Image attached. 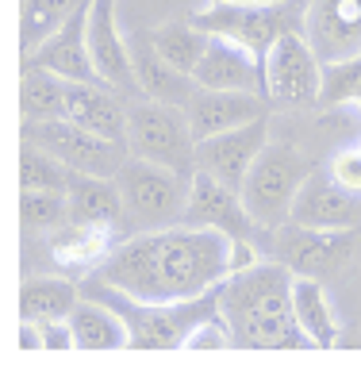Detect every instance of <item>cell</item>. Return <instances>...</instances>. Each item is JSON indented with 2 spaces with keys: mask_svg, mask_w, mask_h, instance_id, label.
<instances>
[{
  "mask_svg": "<svg viewBox=\"0 0 361 365\" xmlns=\"http://www.w3.org/2000/svg\"><path fill=\"white\" fill-rule=\"evenodd\" d=\"M231 250L235 239L216 227L169 223L120 239L93 277L150 304L197 300L231 277Z\"/></svg>",
  "mask_w": 361,
  "mask_h": 365,
  "instance_id": "cell-1",
  "label": "cell"
},
{
  "mask_svg": "<svg viewBox=\"0 0 361 365\" xmlns=\"http://www.w3.org/2000/svg\"><path fill=\"white\" fill-rule=\"evenodd\" d=\"M296 273L269 258L231 273L219 284V315L231 327V342L246 350H304L311 346L292 308Z\"/></svg>",
  "mask_w": 361,
  "mask_h": 365,
  "instance_id": "cell-2",
  "label": "cell"
},
{
  "mask_svg": "<svg viewBox=\"0 0 361 365\" xmlns=\"http://www.w3.org/2000/svg\"><path fill=\"white\" fill-rule=\"evenodd\" d=\"M85 296H96L108 308H115L123 315L127 331H131V346L139 350H177L189 346L192 331L204 319L219 315V289L197 296V300H177V304H150V300H135L112 284H100L96 277H89Z\"/></svg>",
  "mask_w": 361,
  "mask_h": 365,
  "instance_id": "cell-3",
  "label": "cell"
},
{
  "mask_svg": "<svg viewBox=\"0 0 361 365\" xmlns=\"http://www.w3.org/2000/svg\"><path fill=\"white\" fill-rule=\"evenodd\" d=\"M311 173H315V162L300 146L269 139V146L258 154V162L250 165L246 181H242V200H246L250 215L266 231H277L281 223H288L292 204Z\"/></svg>",
  "mask_w": 361,
  "mask_h": 365,
  "instance_id": "cell-4",
  "label": "cell"
},
{
  "mask_svg": "<svg viewBox=\"0 0 361 365\" xmlns=\"http://www.w3.org/2000/svg\"><path fill=\"white\" fill-rule=\"evenodd\" d=\"M123 192V212L127 223L135 231H154V227H169L184 220V208H189V189L192 177H184L169 165H158L150 158L131 154L123 162V170L115 173Z\"/></svg>",
  "mask_w": 361,
  "mask_h": 365,
  "instance_id": "cell-5",
  "label": "cell"
},
{
  "mask_svg": "<svg viewBox=\"0 0 361 365\" xmlns=\"http://www.w3.org/2000/svg\"><path fill=\"white\" fill-rule=\"evenodd\" d=\"M127 123H131V131H127L131 154L169 165L184 177L197 173V135H192L189 112L181 104L131 96L127 101Z\"/></svg>",
  "mask_w": 361,
  "mask_h": 365,
  "instance_id": "cell-6",
  "label": "cell"
},
{
  "mask_svg": "<svg viewBox=\"0 0 361 365\" xmlns=\"http://www.w3.org/2000/svg\"><path fill=\"white\" fill-rule=\"evenodd\" d=\"M308 0H285V4H235V0H211L192 16V24L208 35H223L246 46L250 54L266 58L281 35L304 31Z\"/></svg>",
  "mask_w": 361,
  "mask_h": 365,
  "instance_id": "cell-7",
  "label": "cell"
},
{
  "mask_svg": "<svg viewBox=\"0 0 361 365\" xmlns=\"http://www.w3.org/2000/svg\"><path fill=\"white\" fill-rule=\"evenodd\" d=\"M273 258L285 262L296 277H335L346 269L361 250V227H304V223H281L269 231Z\"/></svg>",
  "mask_w": 361,
  "mask_h": 365,
  "instance_id": "cell-8",
  "label": "cell"
},
{
  "mask_svg": "<svg viewBox=\"0 0 361 365\" xmlns=\"http://www.w3.org/2000/svg\"><path fill=\"white\" fill-rule=\"evenodd\" d=\"M23 139L38 143L51 150L58 162H66L73 173H96V177H115L123 162L131 158V146L104 139V135L89 131V127L73 120H43V123H23Z\"/></svg>",
  "mask_w": 361,
  "mask_h": 365,
  "instance_id": "cell-9",
  "label": "cell"
},
{
  "mask_svg": "<svg viewBox=\"0 0 361 365\" xmlns=\"http://www.w3.org/2000/svg\"><path fill=\"white\" fill-rule=\"evenodd\" d=\"M266 93H269V104L288 108V112L319 108L323 62L311 51L304 31H288L273 43V51L266 54Z\"/></svg>",
  "mask_w": 361,
  "mask_h": 365,
  "instance_id": "cell-10",
  "label": "cell"
},
{
  "mask_svg": "<svg viewBox=\"0 0 361 365\" xmlns=\"http://www.w3.org/2000/svg\"><path fill=\"white\" fill-rule=\"evenodd\" d=\"M181 223H197V227H216V231L231 235V239H258L266 227L250 215L246 200L239 189L223 185L219 177L197 170L192 173V189H189V208H184Z\"/></svg>",
  "mask_w": 361,
  "mask_h": 365,
  "instance_id": "cell-11",
  "label": "cell"
},
{
  "mask_svg": "<svg viewBox=\"0 0 361 365\" xmlns=\"http://www.w3.org/2000/svg\"><path fill=\"white\" fill-rule=\"evenodd\" d=\"M269 146V115L242 127H231V131H219L211 139L197 143V170L219 177L223 185L242 192V181H246L250 165L258 162V154Z\"/></svg>",
  "mask_w": 361,
  "mask_h": 365,
  "instance_id": "cell-12",
  "label": "cell"
},
{
  "mask_svg": "<svg viewBox=\"0 0 361 365\" xmlns=\"http://www.w3.org/2000/svg\"><path fill=\"white\" fill-rule=\"evenodd\" d=\"M89 54L104 85L123 93L127 101L139 93V73L131 62V43L120 31V16H115V0H93L89 4Z\"/></svg>",
  "mask_w": 361,
  "mask_h": 365,
  "instance_id": "cell-13",
  "label": "cell"
},
{
  "mask_svg": "<svg viewBox=\"0 0 361 365\" xmlns=\"http://www.w3.org/2000/svg\"><path fill=\"white\" fill-rule=\"evenodd\" d=\"M304 38L323 66L361 54V0H308Z\"/></svg>",
  "mask_w": 361,
  "mask_h": 365,
  "instance_id": "cell-14",
  "label": "cell"
},
{
  "mask_svg": "<svg viewBox=\"0 0 361 365\" xmlns=\"http://www.w3.org/2000/svg\"><path fill=\"white\" fill-rule=\"evenodd\" d=\"M192 123V135L200 139H211L219 131H231V127L253 123L261 115H269V96L261 93H235V88H197L192 101L184 104Z\"/></svg>",
  "mask_w": 361,
  "mask_h": 365,
  "instance_id": "cell-15",
  "label": "cell"
},
{
  "mask_svg": "<svg viewBox=\"0 0 361 365\" xmlns=\"http://www.w3.org/2000/svg\"><path fill=\"white\" fill-rule=\"evenodd\" d=\"M197 85L204 88H235V93H266V58L250 54L246 46L231 43L223 35L208 38L200 66H197Z\"/></svg>",
  "mask_w": 361,
  "mask_h": 365,
  "instance_id": "cell-16",
  "label": "cell"
},
{
  "mask_svg": "<svg viewBox=\"0 0 361 365\" xmlns=\"http://www.w3.org/2000/svg\"><path fill=\"white\" fill-rule=\"evenodd\" d=\"M288 223L304 227H361V196L342 189L330 177V170H319L304 181L296 204H292Z\"/></svg>",
  "mask_w": 361,
  "mask_h": 365,
  "instance_id": "cell-17",
  "label": "cell"
},
{
  "mask_svg": "<svg viewBox=\"0 0 361 365\" xmlns=\"http://www.w3.org/2000/svg\"><path fill=\"white\" fill-rule=\"evenodd\" d=\"M66 120L89 127L104 139L127 143V96L104 81H66ZM131 146V143H127Z\"/></svg>",
  "mask_w": 361,
  "mask_h": 365,
  "instance_id": "cell-18",
  "label": "cell"
},
{
  "mask_svg": "<svg viewBox=\"0 0 361 365\" xmlns=\"http://www.w3.org/2000/svg\"><path fill=\"white\" fill-rule=\"evenodd\" d=\"M23 66H38L51 70L66 81H100L89 54V8H81L58 35H51L43 46H35L31 54H23Z\"/></svg>",
  "mask_w": 361,
  "mask_h": 365,
  "instance_id": "cell-19",
  "label": "cell"
},
{
  "mask_svg": "<svg viewBox=\"0 0 361 365\" xmlns=\"http://www.w3.org/2000/svg\"><path fill=\"white\" fill-rule=\"evenodd\" d=\"M127 43H131V62H135V73H139V93L142 96L165 101V104H181V108L192 101V93L200 88L197 77L165 62V58L154 51L150 35L135 31V35H127Z\"/></svg>",
  "mask_w": 361,
  "mask_h": 365,
  "instance_id": "cell-20",
  "label": "cell"
},
{
  "mask_svg": "<svg viewBox=\"0 0 361 365\" xmlns=\"http://www.w3.org/2000/svg\"><path fill=\"white\" fill-rule=\"evenodd\" d=\"M115 231L112 227H100V223H85V220H70L62 223L58 231L46 235V250L51 258L62 265V269H73V273H89V269H100V262L115 250Z\"/></svg>",
  "mask_w": 361,
  "mask_h": 365,
  "instance_id": "cell-21",
  "label": "cell"
},
{
  "mask_svg": "<svg viewBox=\"0 0 361 365\" xmlns=\"http://www.w3.org/2000/svg\"><path fill=\"white\" fill-rule=\"evenodd\" d=\"M66 192H70V212H73V220L100 223V227H112V231H120V227L127 223L123 192H120V181H115V177L73 173V185H70Z\"/></svg>",
  "mask_w": 361,
  "mask_h": 365,
  "instance_id": "cell-22",
  "label": "cell"
},
{
  "mask_svg": "<svg viewBox=\"0 0 361 365\" xmlns=\"http://www.w3.org/2000/svg\"><path fill=\"white\" fill-rule=\"evenodd\" d=\"M85 289L70 277H27L19 284V319L54 323L70 319V312L81 304Z\"/></svg>",
  "mask_w": 361,
  "mask_h": 365,
  "instance_id": "cell-23",
  "label": "cell"
},
{
  "mask_svg": "<svg viewBox=\"0 0 361 365\" xmlns=\"http://www.w3.org/2000/svg\"><path fill=\"white\" fill-rule=\"evenodd\" d=\"M70 327L73 342L81 350H115V346H131V331H127L123 315L108 308L96 296H81V304L70 312Z\"/></svg>",
  "mask_w": 361,
  "mask_h": 365,
  "instance_id": "cell-24",
  "label": "cell"
},
{
  "mask_svg": "<svg viewBox=\"0 0 361 365\" xmlns=\"http://www.w3.org/2000/svg\"><path fill=\"white\" fill-rule=\"evenodd\" d=\"M292 308H296V323L308 334L311 346H335L338 342V315L330 308V296L319 277H296L292 281Z\"/></svg>",
  "mask_w": 361,
  "mask_h": 365,
  "instance_id": "cell-25",
  "label": "cell"
},
{
  "mask_svg": "<svg viewBox=\"0 0 361 365\" xmlns=\"http://www.w3.org/2000/svg\"><path fill=\"white\" fill-rule=\"evenodd\" d=\"M19 112L23 123L62 120L66 115V77L38 66H23V85H19Z\"/></svg>",
  "mask_w": 361,
  "mask_h": 365,
  "instance_id": "cell-26",
  "label": "cell"
},
{
  "mask_svg": "<svg viewBox=\"0 0 361 365\" xmlns=\"http://www.w3.org/2000/svg\"><path fill=\"white\" fill-rule=\"evenodd\" d=\"M93 0H23V12H19V43H23V54L43 46L46 38L58 35Z\"/></svg>",
  "mask_w": 361,
  "mask_h": 365,
  "instance_id": "cell-27",
  "label": "cell"
},
{
  "mask_svg": "<svg viewBox=\"0 0 361 365\" xmlns=\"http://www.w3.org/2000/svg\"><path fill=\"white\" fill-rule=\"evenodd\" d=\"M146 35H150L154 51H158L169 66H177V70L197 77V66H200L204 51H208V38H211L208 31H200L197 24H158Z\"/></svg>",
  "mask_w": 361,
  "mask_h": 365,
  "instance_id": "cell-28",
  "label": "cell"
},
{
  "mask_svg": "<svg viewBox=\"0 0 361 365\" xmlns=\"http://www.w3.org/2000/svg\"><path fill=\"white\" fill-rule=\"evenodd\" d=\"M19 220L27 235H51L73 220L66 189H23L19 192Z\"/></svg>",
  "mask_w": 361,
  "mask_h": 365,
  "instance_id": "cell-29",
  "label": "cell"
},
{
  "mask_svg": "<svg viewBox=\"0 0 361 365\" xmlns=\"http://www.w3.org/2000/svg\"><path fill=\"white\" fill-rule=\"evenodd\" d=\"M19 185L23 189H70L73 170L66 162H58L51 150H43L38 143L23 139V150H19Z\"/></svg>",
  "mask_w": 361,
  "mask_h": 365,
  "instance_id": "cell-30",
  "label": "cell"
},
{
  "mask_svg": "<svg viewBox=\"0 0 361 365\" xmlns=\"http://www.w3.org/2000/svg\"><path fill=\"white\" fill-rule=\"evenodd\" d=\"M357 93H361V54L323 66V93H319V108L354 104Z\"/></svg>",
  "mask_w": 361,
  "mask_h": 365,
  "instance_id": "cell-31",
  "label": "cell"
},
{
  "mask_svg": "<svg viewBox=\"0 0 361 365\" xmlns=\"http://www.w3.org/2000/svg\"><path fill=\"white\" fill-rule=\"evenodd\" d=\"M330 177H335L342 189L361 196V146H346L330 158Z\"/></svg>",
  "mask_w": 361,
  "mask_h": 365,
  "instance_id": "cell-32",
  "label": "cell"
},
{
  "mask_svg": "<svg viewBox=\"0 0 361 365\" xmlns=\"http://www.w3.org/2000/svg\"><path fill=\"white\" fill-rule=\"evenodd\" d=\"M43 342H46V350H70V346H77V342H73V327H70V319L43 323Z\"/></svg>",
  "mask_w": 361,
  "mask_h": 365,
  "instance_id": "cell-33",
  "label": "cell"
},
{
  "mask_svg": "<svg viewBox=\"0 0 361 365\" xmlns=\"http://www.w3.org/2000/svg\"><path fill=\"white\" fill-rule=\"evenodd\" d=\"M235 4H285V0H235Z\"/></svg>",
  "mask_w": 361,
  "mask_h": 365,
  "instance_id": "cell-34",
  "label": "cell"
},
{
  "mask_svg": "<svg viewBox=\"0 0 361 365\" xmlns=\"http://www.w3.org/2000/svg\"><path fill=\"white\" fill-rule=\"evenodd\" d=\"M354 104H357V108H361V93H357V101H354Z\"/></svg>",
  "mask_w": 361,
  "mask_h": 365,
  "instance_id": "cell-35",
  "label": "cell"
}]
</instances>
